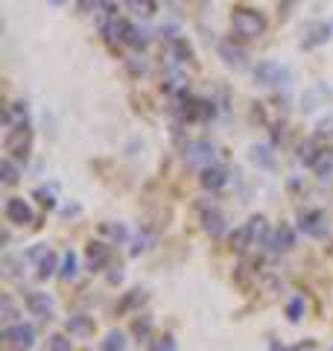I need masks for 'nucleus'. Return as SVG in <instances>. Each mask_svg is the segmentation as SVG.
<instances>
[{"instance_id":"obj_1","label":"nucleus","mask_w":333,"mask_h":351,"mask_svg":"<svg viewBox=\"0 0 333 351\" xmlns=\"http://www.w3.org/2000/svg\"><path fill=\"white\" fill-rule=\"evenodd\" d=\"M231 29H234L240 38H258L266 32V18L258 9H237V12L231 15Z\"/></svg>"},{"instance_id":"obj_3","label":"nucleus","mask_w":333,"mask_h":351,"mask_svg":"<svg viewBox=\"0 0 333 351\" xmlns=\"http://www.w3.org/2000/svg\"><path fill=\"white\" fill-rule=\"evenodd\" d=\"M184 161L190 164V167H210L214 164V144H208V141H190V144L184 147Z\"/></svg>"},{"instance_id":"obj_19","label":"nucleus","mask_w":333,"mask_h":351,"mask_svg":"<svg viewBox=\"0 0 333 351\" xmlns=\"http://www.w3.org/2000/svg\"><path fill=\"white\" fill-rule=\"evenodd\" d=\"M231 246H234L237 252H246L249 246H254V240H251V234H249V228L246 226H240L234 234H231Z\"/></svg>"},{"instance_id":"obj_5","label":"nucleus","mask_w":333,"mask_h":351,"mask_svg":"<svg viewBox=\"0 0 333 351\" xmlns=\"http://www.w3.org/2000/svg\"><path fill=\"white\" fill-rule=\"evenodd\" d=\"M29 144H32V135H29V126H18L6 135V152L12 158H27L29 156Z\"/></svg>"},{"instance_id":"obj_28","label":"nucleus","mask_w":333,"mask_h":351,"mask_svg":"<svg viewBox=\"0 0 333 351\" xmlns=\"http://www.w3.org/2000/svg\"><path fill=\"white\" fill-rule=\"evenodd\" d=\"M173 56L179 59V62H187V59H190V47H187V41H182V38H175V41H173Z\"/></svg>"},{"instance_id":"obj_15","label":"nucleus","mask_w":333,"mask_h":351,"mask_svg":"<svg viewBox=\"0 0 333 351\" xmlns=\"http://www.w3.org/2000/svg\"><path fill=\"white\" fill-rule=\"evenodd\" d=\"M246 228H249V234H251V240H254V246H258V243H266V240H269V234H272L263 217H251L249 223H246Z\"/></svg>"},{"instance_id":"obj_21","label":"nucleus","mask_w":333,"mask_h":351,"mask_svg":"<svg viewBox=\"0 0 333 351\" xmlns=\"http://www.w3.org/2000/svg\"><path fill=\"white\" fill-rule=\"evenodd\" d=\"M59 276H62L64 281H71V278L76 276V255H73L71 249H68V252H64V255H62V267H59Z\"/></svg>"},{"instance_id":"obj_39","label":"nucleus","mask_w":333,"mask_h":351,"mask_svg":"<svg viewBox=\"0 0 333 351\" xmlns=\"http://www.w3.org/2000/svg\"><path fill=\"white\" fill-rule=\"evenodd\" d=\"M50 3H64V0H50Z\"/></svg>"},{"instance_id":"obj_17","label":"nucleus","mask_w":333,"mask_h":351,"mask_svg":"<svg viewBox=\"0 0 333 351\" xmlns=\"http://www.w3.org/2000/svg\"><path fill=\"white\" fill-rule=\"evenodd\" d=\"M313 170H316V176L321 182H328V179H333V149H328V152H321L319 156V161L313 164Z\"/></svg>"},{"instance_id":"obj_12","label":"nucleus","mask_w":333,"mask_h":351,"mask_svg":"<svg viewBox=\"0 0 333 351\" xmlns=\"http://www.w3.org/2000/svg\"><path fill=\"white\" fill-rule=\"evenodd\" d=\"M219 56L225 59L231 68H243V64H246V50L237 47L234 41H222L219 44Z\"/></svg>"},{"instance_id":"obj_33","label":"nucleus","mask_w":333,"mask_h":351,"mask_svg":"<svg viewBox=\"0 0 333 351\" xmlns=\"http://www.w3.org/2000/svg\"><path fill=\"white\" fill-rule=\"evenodd\" d=\"M152 351H175V343H173V337H164L158 346H155Z\"/></svg>"},{"instance_id":"obj_40","label":"nucleus","mask_w":333,"mask_h":351,"mask_svg":"<svg viewBox=\"0 0 333 351\" xmlns=\"http://www.w3.org/2000/svg\"><path fill=\"white\" fill-rule=\"evenodd\" d=\"M328 351H333V346H330V348H328Z\"/></svg>"},{"instance_id":"obj_8","label":"nucleus","mask_w":333,"mask_h":351,"mask_svg":"<svg viewBox=\"0 0 333 351\" xmlns=\"http://www.w3.org/2000/svg\"><path fill=\"white\" fill-rule=\"evenodd\" d=\"M266 246H269V252H275V255H281V252H290L295 246V234L290 226H281L275 228V232L269 234V240H266Z\"/></svg>"},{"instance_id":"obj_36","label":"nucleus","mask_w":333,"mask_h":351,"mask_svg":"<svg viewBox=\"0 0 333 351\" xmlns=\"http://www.w3.org/2000/svg\"><path fill=\"white\" fill-rule=\"evenodd\" d=\"M38 199H41V205H47V208H53V205H56L53 193H44V191H38Z\"/></svg>"},{"instance_id":"obj_37","label":"nucleus","mask_w":333,"mask_h":351,"mask_svg":"<svg viewBox=\"0 0 333 351\" xmlns=\"http://www.w3.org/2000/svg\"><path fill=\"white\" fill-rule=\"evenodd\" d=\"M290 351H316V346H313V343H310V339H307V343L295 346V348H290Z\"/></svg>"},{"instance_id":"obj_35","label":"nucleus","mask_w":333,"mask_h":351,"mask_svg":"<svg viewBox=\"0 0 333 351\" xmlns=\"http://www.w3.org/2000/svg\"><path fill=\"white\" fill-rule=\"evenodd\" d=\"M135 334H138V337H147V334H149V319L135 322Z\"/></svg>"},{"instance_id":"obj_27","label":"nucleus","mask_w":333,"mask_h":351,"mask_svg":"<svg viewBox=\"0 0 333 351\" xmlns=\"http://www.w3.org/2000/svg\"><path fill=\"white\" fill-rule=\"evenodd\" d=\"M47 351H71V339L64 334H56V337H50Z\"/></svg>"},{"instance_id":"obj_24","label":"nucleus","mask_w":333,"mask_h":351,"mask_svg":"<svg viewBox=\"0 0 333 351\" xmlns=\"http://www.w3.org/2000/svg\"><path fill=\"white\" fill-rule=\"evenodd\" d=\"M68 331L76 334V337H82V334L91 331V322H88L85 316H71V319H68Z\"/></svg>"},{"instance_id":"obj_38","label":"nucleus","mask_w":333,"mask_h":351,"mask_svg":"<svg viewBox=\"0 0 333 351\" xmlns=\"http://www.w3.org/2000/svg\"><path fill=\"white\" fill-rule=\"evenodd\" d=\"M269 351H284V348H281V346H278V343H272V348H269Z\"/></svg>"},{"instance_id":"obj_9","label":"nucleus","mask_w":333,"mask_h":351,"mask_svg":"<svg viewBox=\"0 0 333 351\" xmlns=\"http://www.w3.org/2000/svg\"><path fill=\"white\" fill-rule=\"evenodd\" d=\"M27 307H29L32 316H38V319H44V322L53 316V299L47 293H29L27 295Z\"/></svg>"},{"instance_id":"obj_7","label":"nucleus","mask_w":333,"mask_h":351,"mask_svg":"<svg viewBox=\"0 0 333 351\" xmlns=\"http://www.w3.org/2000/svg\"><path fill=\"white\" fill-rule=\"evenodd\" d=\"M298 226H301V232L310 234V237H325L328 234V223H325V214L321 211H304L298 217Z\"/></svg>"},{"instance_id":"obj_20","label":"nucleus","mask_w":333,"mask_h":351,"mask_svg":"<svg viewBox=\"0 0 333 351\" xmlns=\"http://www.w3.org/2000/svg\"><path fill=\"white\" fill-rule=\"evenodd\" d=\"M129 9L140 18H152L155 15V0H126Z\"/></svg>"},{"instance_id":"obj_22","label":"nucleus","mask_w":333,"mask_h":351,"mask_svg":"<svg viewBox=\"0 0 333 351\" xmlns=\"http://www.w3.org/2000/svg\"><path fill=\"white\" fill-rule=\"evenodd\" d=\"M152 240H155V232H152V228H143V232H138L135 246H132V255H140V252H147Z\"/></svg>"},{"instance_id":"obj_18","label":"nucleus","mask_w":333,"mask_h":351,"mask_svg":"<svg viewBox=\"0 0 333 351\" xmlns=\"http://www.w3.org/2000/svg\"><path fill=\"white\" fill-rule=\"evenodd\" d=\"M0 182L6 184V188H12V184L18 182V164L12 158H3L0 161Z\"/></svg>"},{"instance_id":"obj_14","label":"nucleus","mask_w":333,"mask_h":351,"mask_svg":"<svg viewBox=\"0 0 333 351\" xmlns=\"http://www.w3.org/2000/svg\"><path fill=\"white\" fill-rule=\"evenodd\" d=\"M111 258V249L106 243H91L88 246V267L91 269H103Z\"/></svg>"},{"instance_id":"obj_32","label":"nucleus","mask_w":333,"mask_h":351,"mask_svg":"<svg viewBox=\"0 0 333 351\" xmlns=\"http://www.w3.org/2000/svg\"><path fill=\"white\" fill-rule=\"evenodd\" d=\"M143 299H147V293H143V290H135V293H132V295H129V299L123 302V311H126V307H132V304H138V302H143Z\"/></svg>"},{"instance_id":"obj_30","label":"nucleus","mask_w":333,"mask_h":351,"mask_svg":"<svg viewBox=\"0 0 333 351\" xmlns=\"http://www.w3.org/2000/svg\"><path fill=\"white\" fill-rule=\"evenodd\" d=\"M310 29H313V32H316V36H313V38H310V41H304V44H307V47H313V44H319V41H325V36H328V32H330V29H328L325 24H316V27H310Z\"/></svg>"},{"instance_id":"obj_31","label":"nucleus","mask_w":333,"mask_h":351,"mask_svg":"<svg viewBox=\"0 0 333 351\" xmlns=\"http://www.w3.org/2000/svg\"><path fill=\"white\" fill-rule=\"evenodd\" d=\"M0 311H3V316H0L3 322H12V319H15V304H12V299H3V302H0Z\"/></svg>"},{"instance_id":"obj_2","label":"nucleus","mask_w":333,"mask_h":351,"mask_svg":"<svg viewBox=\"0 0 333 351\" xmlns=\"http://www.w3.org/2000/svg\"><path fill=\"white\" fill-rule=\"evenodd\" d=\"M32 263H36V276L38 278H50L56 269H59V258H56V252L50 246H36V249H29V255H27Z\"/></svg>"},{"instance_id":"obj_4","label":"nucleus","mask_w":333,"mask_h":351,"mask_svg":"<svg viewBox=\"0 0 333 351\" xmlns=\"http://www.w3.org/2000/svg\"><path fill=\"white\" fill-rule=\"evenodd\" d=\"M286 80H290V71L281 68L278 62H260L254 68V82L258 85H284Z\"/></svg>"},{"instance_id":"obj_26","label":"nucleus","mask_w":333,"mask_h":351,"mask_svg":"<svg viewBox=\"0 0 333 351\" xmlns=\"http://www.w3.org/2000/svg\"><path fill=\"white\" fill-rule=\"evenodd\" d=\"M316 138H333V114L321 117L316 123Z\"/></svg>"},{"instance_id":"obj_25","label":"nucleus","mask_w":333,"mask_h":351,"mask_svg":"<svg viewBox=\"0 0 333 351\" xmlns=\"http://www.w3.org/2000/svg\"><path fill=\"white\" fill-rule=\"evenodd\" d=\"M103 348H106V351H123V348H126V337L120 334V331H111V334L106 337Z\"/></svg>"},{"instance_id":"obj_11","label":"nucleus","mask_w":333,"mask_h":351,"mask_svg":"<svg viewBox=\"0 0 333 351\" xmlns=\"http://www.w3.org/2000/svg\"><path fill=\"white\" fill-rule=\"evenodd\" d=\"M199 182H202V188H208V191H219V188H225L228 176H225V170H222V167H214V164H210V167L202 170Z\"/></svg>"},{"instance_id":"obj_6","label":"nucleus","mask_w":333,"mask_h":351,"mask_svg":"<svg viewBox=\"0 0 333 351\" xmlns=\"http://www.w3.org/2000/svg\"><path fill=\"white\" fill-rule=\"evenodd\" d=\"M6 343L15 351H27V348H32V343H36V331H32V325L15 322V325L6 328Z\"/></svg>"},{"instance_id":"obj_23","label":"nucleus","mask_w":333,"mask_h":351,"mask_svg":"<svg viewBox=\"0 0 333 351\" xmlns=\"http://www.w3.org/2000/svg\"><path fill=\"white\" fill-rule=\"evenodd\" d=\"M319 156H321V152L316 149L313 141H304V144L298 147V158H301L304 164H316V161H319Z\"/></svg>"},{"instance_id":"obj_16","label":"nucleus","mask_w":333,"mask_h":351,"mask_svg":"<svg viewBox=\"0 0 333 351\" xmlns=\"http://www.w3.org/2000/svg\"><path fill=\"white\" fill-rule=\"evenodd\" d=\"M205 232L219 237L222 232H225V217H222V211H217V208H210V211H205Z\"/></svg>"},{"instance_id":"obj_10","label":"nucleus","mask_w":333,"mask_h":351,"mask_svg":"<svg viewBox=\"0 0 333 351\" xmlns=\"http://www.w3.org/2000/svg\"><path fill=\"white\" fill-rule=\"evenodd\" d=\"M3 211H6V219H9V223H15V226H27V223H32V211H29V205H27L24 199H9Z\"/></svg>"},{"instance_id":"obj_34","label":"nucleus","mask_w":333,"mask_h":351,"mask_svg":"<svg viewBox=\"0 0 333 351\" xmlns=\"http://www.w3.org/2000/svg\"><path fill=\"white\" fill-rule=\"evenodd\" d=\"M106 232H108L111 237H117V240L126 237V228H123V226H106Z\"/></svg>"},{"instance_id":"obj_13","label":"nucleus","mask_w":333,"mask_h":351,"mask_svg":"<svg viewBox=\"0 0 333 351\" xmlns=\"http://www.w3.org/2000/svg\"><path fill=\"white\" fill-rule=\"evenodd\" d=\"M3 123H6L9 129L27 126V106H24V103H12V106H6V112H3Z\"/></svg>"},{"instance_id":"obj_29","label":"nucleus","mask_w":333,"mask_h":351,"mask_svg":"<svg viewBox=\"0 0 333 351\" xmlns=\"http://www.w3.org/2000/svg\"><path fill=\"white\" fill-rule=\"evenodd\" d=\"M286 313H290V319H293V322L301 319V313H304V299H293L290 307H286Z\"/></svg>"}]
</instances>
